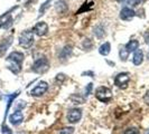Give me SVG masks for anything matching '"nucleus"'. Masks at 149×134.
Here are the masks:
<instances>
[{
  "mask_svg": "<svg viewBox=\"0 0 149 134\" xmlns=\"http://www.w3.org/2000/svg\"><path fill=\"white\" fill-rule=\"evenodd\" d=\"M22 119H24V115H22V113L20 111L14 112V113L9 116V121H10V123H11L13 125H19L22 122Z\"/></svg>",
  "mask_w": 149,
  "mask_h": 134,
  "instance_id": "nucleus-10",
  "label": "nucleus"
},
{
  "mask_svg": "<svg viewBox=\"0 0 149 134\" xmlns=\"http://www.w3.org/2000/svg\"><path fill=\"white\" fill-rule=\"evenodd\" d=\"M138 48H139V41H138V40H136V39L130 40V41L126 45V49H127L129 52H136Z\"/></svg>",
  "mask_w": 149,
  "mask_h": 134,
  "instance_id": "nucleus-12",
  "label": "nucleus"
},
{
  "mask_svg": "<svg viewBox=\"0 0 149 134\" xmlns=\"http://www.w3.org/2000/svg\"><path fill=\"white\" fill-rule=\"evenodd\" d=\"M48 69H49V61L45 57L37 59L33 65V70L37 74H44Z\"/></svg>",
  "mask_w": 149,
  "mask_h": 134,
  "instance_id": "nucleus-2",
  "label": "nucleus"
},
{
  "mask_svg": "<svg viewBox=\"0 0 149 134\" xmlns=\"http://www.w3.org/2000/svg\"><path fill=\"white\" fill-rule=\"evenodd\" d=\"M91 89H92V84H89V85H88V87L85 88V92H86V95H89L90 92H91Z\"/></svg>",
  "mask_w": 149,
  "mask_h": 134,
  "instance_id": "nucleus-21",
  "label": "nucleus"
},
{
  "mask_svg": "<svg viewBox=\"0 0 149 134\" xmlns=\"http://www.w3.org/2000/svg\"><path fill=\"white\" fill-rule=\"evenodd\" d=\"M24 54L20 52H13L9 56H8V61H13V63H16V64H19L22 65V63L24 61Z\"/></svg>",
  "mask_w": 149,
  "mask_h": 134,
  "instance_id": "nucleus-9",
  "label": "nucleus"
},
{
  "mask_svg": "<svg viewBox=\"0 0 149 134\" xmlns=\"http://www.w3.org/2000/svg\"><path fill=\"white\" fill-rule=\"evenodd\" d=\"M143 0H130V5H132V6H138V5H140Z\"/></svg>",
  "mask_w": 149,
  "mask_h": 134,
  "instance_id": "nucleus-19",
  "label": "nucleus"
},
{
  "mask_svg": "<svg viewBox=\"0 0 149 134\" xmlns=\"http://www.w3.org/2000/svg\"><path fill=\"white\" fill-rule=\"evenodd\" d=\"M119 56H120V59L122 60V61H126V60H127L128 56H129V52H128L127 49H126V47H122V48H120Z\"/></svg>",
  "mask_w": 149,
  "mask_h": 134,
  "instance_id": "nucleus-15",
  "label": "nucleus"
},
{
  "mask_svg": "<svg viewBox=\"0 0 149 134\" xmlns=\"http://www.w3.org/2000/svg\"><path fill=\"white\" fill-rule=\"evenodd\" d=\"M142 61H143V52L140 49H137L134 54V57H132V63L136 66H139L142 64Z\"/></svg>",
  "mask_w": 149,
  "mask_h": 134,
  "instance_id": "nucleus-11",
  "label": "nucleus"
},
{
  "mask_svg": "<svg viewBox=\"0 0 149 134\" xmlns=\"http://www.w3.org/2000/svg\"><path fill=\"white\" fill-rule=\"evenodd\" d=\"M134 16H136L134 10L129 7L122 8V10L120 11V18H121L122 20H127V21L128 20H131Z\"/></svg>",
  "mask_w": 149,
  "mask_h": 134,
  "instance_id": "nucleus-8",
  "label": "nucleus"
},
{
  "mask_svg": "<svg viewBox=\"0 0 149 134\" xmlns=\"http://www.w3.org/2000/svg\"><path fill=\"white\" fill-rule=\"evenodd\" d=\"M95 96L99 101H101L103 103H108L112 99V92L111 89L105 87V86H100L95 89Z\"/></svg>",
  "mask_w": 149,
  "mask_h": 134,
  "instance_id": "nucleus-1",
  "label": "nucleus"
},
{
  "mask_svg": "<svg viewBox=\"0 0 149 134\" xmlns=\"http://www.w3.org/2000/svg\"><path fill=\"white\" fill-rule=\"evenodd\" d=\"M83 46H84V47H85L88 50H90V48L92 47V43H91V40H90V39H86V41H84Z\"/></svg>",
  "mask_w": 149,
  "mask_h": 134,
  "instance_id": "nucleus-18",
  "label": "nucleus"
},
{
  "mask_svg": "<svg viewBox=\"0 0 149 134\" xmlns=\"http://www.w3.org/2000/svg\"><path fill=\"white\" fill-rule=\"evenodd\" d=\"M34 43V32L29 31V30H26L20 34L19 36V45L24 47V48H28L30 47Z\"/></svg>",
  "mask_w": 149,
  "mask_h": 134,
  "instance_id": "nucleus-3",
  "label": "nucleus"
},
{
  "mask_svg": "<svg viewBox=\"0 0 149 134\" xmlns=\"http://www.w3.org/2000/svg\"><path fill=\"white\" fill-rule=\"evenodd\" d=\"M125 134H140V132H139V130L136 128V127H130V128L126 130Z\"/></svg>",
  "mask_w": 149,
  "mask_h": 134,
  "instance_id": "nucleus-17",
  "label": "nucleus"
},
{
  "mask_svg": "<svg viewBox=\"0 0 149 134\" xmlns=\"http://www.w3.org/2000/svg\"><path fill=\"white\" fill-rule=\"evenodd\" d=\"M48 31V25L45 21H39L35 25L34 27V34H36L37 36L42 37V36H45Z\"/></svg>",
  "mask_w": 149,
  "mask_h": 134,
  "instance_id": "nucleus-7",
  "label": "nucleus"
},
{
  "mask_svg": "<svg viewBox=\"0 0 149 134\" xmlns=\"http://www.w3.org/2000/svg\"><path fill=\"white\" fill-rule=\"evenodd\" d=\"M143 101H145V103L147 105H149V90H147V93L145 94V96H143Z\"/></svg>",
  "mask_w": 149,
  "mask_h": 134,
  "instance_id": "nucleus-20",
  "label": "nucleus"
},
{
  "mask_svg": "<svg viewBox=\"0 0 149 134\" xmlns=\"http://www.w3.org/2000/svg\"><path fill=\"white\" fill-rule=\"evenodd\" d=\"M110 49H111V46H110V43H104L100 46L99 48V52L102 55V56H108L110 54Z\"/></svg>",
  "mask_w": 149,
  "mask_h": 134,
  "instance_id": "nucleus-13",
  "label": "nucleus"
},
{
  "mask_svg": "<svg viewBox=\"0 0 149 134\" xmlns=\"http://www.w3.org/2000/svg\"><path fill=\"white\" fill-rule=\"evenodd\" d=\"M48 89V84L46 82H39L38 85H36L34 88L31 89L30 94L33 96H42L43 94H45Z\"/></svg>",
  "mask_w": 149,
  "mask_h": 134,
  "instance_id": "nucleus-5",
  "label": "nucleus"
},
{
  "mask_svg": "<svg viewBox=\"0 0 149 134\" xmlns=\"http://www.w3.org/2000/svg\"><path fill=\"white\" fill-rule=\"evenodd\" d=\"M117 1H118V2H123L125 0H117Z\"/></svg>",
  "mask_w": 149,
  "mask_h": 134,
  "instance_id": "nucleus-22",
  "label": "nucleus"
},
{
  "mask_svg": "<svg viewBox=\"0 0 149 134\" xmlns=\"http://www.w3.org/2000/svg\"><path fill=\"white\" fill-rule=\"evenodd\" d=\"M129 82H130V76L128 73H120L116 76V79H114L116 85L120 88H126Z\"/></svg>",
  "mask_w": 149,
  "mask_h": 134,
  "instance_id": "nucleus-4",
  "label": "nucleus"
},
{
  "mask_svg": "<svg viewBox=\"0 0 149 134\" xmlns=\"http://www.w3.org/2000/svg\"><path fill=\"white\" fill-rule=\"evenodd\" d=\"M71 101H72V103H73V104H83L85 99H84V97L74 94V95H72V96H71Z\"/></svg>",
  "mask_w": 149,
  "mask_h": 134,
  "instance_id": "nucleus-14",
  "label": "nucleus"
},
{
  "mask_svg": "<svg viewBox=\"0 0 149 134\" xmlns=\"http://www.w3.org/2000/svg\"><path fill=\"white\" fill-rule=\"evenodd\" d=\"M74 127H63L60 131V134H73Z\"/></svg>",
  "mask_w": 149,
  "mask_h": 134,
  "instance_id": "nucleus-16",
  "label": "nucleus"
},
{
  "mask_svg": "<svg viewBox=\"0 0 149 134\" xmlns=\"http://www.w3.org/2000/svg\"><path fill=\"white\" fill-rule=\"evenodd\" d=\"M82 117V111L80 108H72L67 113V121L70 123H77Z\"/></svg>",
  "mask_w": 149,
  "mask_h": 134,
  "instance_id": "nucleus-6",
  "label": "nucleus"
}]
</instances>
